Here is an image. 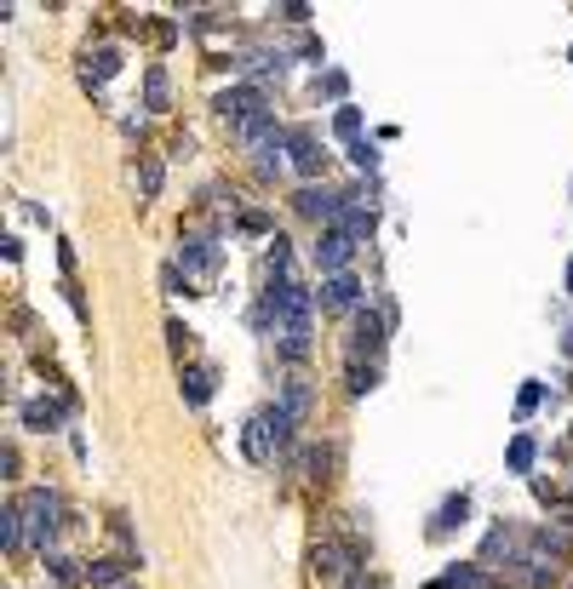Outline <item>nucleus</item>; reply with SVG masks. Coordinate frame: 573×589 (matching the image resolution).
Masks as SVG:
<instances>
[{"instance_id": "f257e3e1", "label": "nucleus", "mask_w": 573, "mask_h": 589, "mask_svg": "<svg viewBox=\"0 0 573 589\" xmlns=\"http://www.w3.org/2000/svg\"><path fill=\"white\" fill-rule=\"evenodd\" d=\"M24 532H29V543L40 555H47V543L58 538V527H63V498L52 492V487H35V492H24Z\"/></svg>"}, {"instance_id": "f03ea898", "label": "nucleus", "mask_w": 573, "mask_h": 589, "mask_svg": "<svg viewBox=\"0 0 573 589\" xmlns=\"http://www.w3.org/2000/svg\"><path fill=\"white\" fill-rule=\"evenodd\" d=\"M281 447H287V435H281V412H275V406L252 412L247 429H241V452L252 458V464H270V458L281 452Z\"/></svg>"}, {"instance_id": "7ed1b4c3", "label": "nucleus", "mask_w": 573, "mask_h": 589, "mask_svg": "<svg viewBox=\"0 0 573 589\" xmlns=\"http://www.w3.org/2000/svg\"><path fill=\"white\" fill-rule=\"evenodd\" d=\"M482 566H522L527 561V538L516 532V527H487V538H482V555H476Z\"/></svg>"}, {"instance_id": "20e7f679", "label": "nucleus", "mask_w": 573, "mask_h": 589, "mask_svg": "<svg viewBox=\"0 0 573 589\" xmlns=\"http://www.w3.org/2000/svg\"><path fill=\"white\" fill-rule=\"evenodd\" d=\"M345 206H350V195H345V189H327V184H304V189H299V212H304V217H315L322 229H333L338 217H345Z\"/></svg>"}, {"instance_id": "39448f33", "label": "nucleus", "mask_w": 573, "mask_h": 589, "mask_svg": "<svg viewBox=\"0 0 573 589\" xmlns=\"http://www.w3.org/2000/svg\"><path fill=\"white\" fill-rule=\"evenodd\" d=\"M350 258H355V241L345 224L322 229V241H315V264H322V275H350Z\"/></svg>"}, {"instance_id": "423d86ee", "label": "nucleus", "mask_w": 573, "mask_h": 589, "mask_svg": "<svg viewBox=\"0 0 573 589\" xmlns=\"http://www.w3.org/2000/svg\"><path fill=\"white\" fill-rule=\"evenodd\" d=\"M264 92L259 86H229V92H218V115L229 121V132H236V126H247L252 115H264Z\"/></svg>"}, {"instance_id": "0eeeda50", "label": "nucleus", "mask_w": 573, "mask_h": 589, "mask_svg": "<svg viewBox=\"0 0 573 589\" xmlns=\"http://www.w3.org/2000/svg\"><path fill=\"white\" fill-rule=\"evenodd\" d=\"M385 349V315L378 310H355V321H350V355L362 361V355H378Z\"/></svg>"}, {"instance_id": "6e6552de", "label": "nucleus", "mask_w": 573, "mask_h": 589, "mask_svg": "<svg viewBox=\"0 0 573 589\" xmlns=\"http://www.w3.org/2000/svg\"><path fill=\"white\" fill-rule=\"evenodd\" d=\"M63 418H69V395H58V401H24V424H29L35 435L63 429Z\"/></svg>"}, {"instance_id": "1a4fd4ad", "label": "nucleus", "mask_w": 573, "mask_h": 589, "mask_svg": "<svg viewBox=\"0 0 573 589\" xmlns=\"http://www.w3.org/2000/svg\"><path fill=\"white\" fill-rule=\"evenodd\" d=\"M322 310H362V280L355 275H327L322 280Z\"/></svg>"}, {"instance_id": "9d476101", "label": "nucleus", "mask_w": 573, "mask_h": 589, "mask_svg": "<svg viewBox=\"0 0 573 589\" xmlns=\"http://www.w3.org/2000/svg\"><path fill=\"white\" fill-rule=\"evenodd\" d=\"M184 269H196V275H212L218 269V241L212 235H184Z\"/></svg>"}, {"instance_id": "9b49d317", "label": "nucleus", "mask_w": 573, "mask_h": 589, "mask_svg": "<svg viewBox=\"0 0 573 589\" xmlns=\"http://www.w3.org/2000/svg\"><path fill=\"white\" fill-rule=\"evenodd\" d=\"M138 555H103V561H87V584L92 589H121L126 584V566Z\"/></svg>"}, {"instance_id": "f8f14e48", "label": "nucleus", "mask_w": 573, "mask_h": 589, "mask_svg": "<svg viewBox=\"0 0 573 589\" xmlns=\"http://www.w3.org/2000/svg\"><path fill=\"white\" fill-rule=\"evenodd\" d=\"M110 75H121V52H115V47L87 52V63H80V80H87V86H103Z\"/></svg>"}, {"instance_id": "ddd939ff", "label": "nucleus", "mask_w": 573, "mask_h": 589, "mask_svg": "<svg viewBox=\"0 0 573 589\" xmlns=\"http://www.w3.org/2000/svg\"><path fill=\"white\" fill-rule=\"evenodd\" d=\"M464 521H471V498H464V492H453L448 504L436 510V521H430V538H448L453 527H464Z\"/></svg>"}, {"instance_id": "4468645a", "label": "nucleus", "mask_w": 573, "mask_h": 589, "mask_svg": "<svg viewBox=\"0 0 573 589\" xmlns=\"http://www.w3.org/2000/svg\"><path fill=\"white\" fill-rule=\"evenodd\" d=\"M310 401H315L310 395V378H287V389H281V401H275V406H281L292 424H304L310 418Z\"/></svg>"}, {"instance_id": "2eb2a0df", "label": "nucleus", "mask_w": 573, "mask_h": 589, "mask_svg": "<svg viewBox=\"0 0 573 589\" xmlns=\"http://www.w3.org/2000/svg\"><path fill=\"white\" fill-rule=\"evenodd\" d=\"M281 143H287V132H270V138H264L259 149H252V166H259L264 178H275V172L287 166V155H281Z\"/></svg>"}, {"instance_id": "dca6fc26", "label": "nucleus", "mask_w": 573, "mask_h": 589, "mask_svg": "<svg viewBox=\"0 0 573 589\" xmlns=\"http://www.w3.org/2000/svg\"><path fill=\"white\" fill-rule=\"evenodd\" d=\"M184 401L207 406L212 401V366H184Z\"/></svg>"}, {"instance_id": "f3484780", "label": "nucleus", "mask_w": 573, "mask_h": 589, "mask_svg": "<svg viewBox=\"0 0 573 589\" xmlns=\"http://www.w3.org/2000/svg\"><path fill=\"white\" fill-rule=\"evenodd\" d=\"M0 538H6V550H12V555L29 543V532H24V510H17V504H6V510H0Z\"/></svg>"}, {"instance_id": "a211bd4d", "label": "nucleus", "mask_w": 573, "mask_h": 589, "mask_svg": "<svg viewBox=\"0 0 573 589\" xmlns=\"http://www.w3.org/2000/svg\"><path fill=\"white\" fill-rule=\"evenodd\" d=\"M534 458H539V441H534V435H516L511 452H504V464H511L516 475H527V469H534Z\"/></svg>"}, {"instance_id": "6ab92c4d", "label": "nucleus", "mask_w": 573, "mask_h": 589, "mask_svg": "<svg viewBox=\"0 0 573 589\" xmlns=\"http://www.w3.org/2000/svg\"><path fill=\"white\" fill-rule=\"evenodd\" d=\"M287 149H292V166H299V172H315V161H322L310 132H287Z\"/></svg>"}, {"instance_id": "aec40b11", "label": "nucleus", "mask_w": 573, "mask_h": 589, "mask_svg": "<svg viewBox=\"0 0 573 589\" xmlns=\"http://www.w3.org/2000/svg\"><path fill=\"white\" fill-rule=\"evenodd\" d=\"M281 69H287L281 52H247L241 58V75H281Z\"/></svg>"}, {"instance_id": "412c9836", "label": "nucleus", "mask_w": 573, "mask_h": 589, "mask_svg": "<svg viewBox=\"0 0 573 589\" xmlns=\"http://www.w3.org/2000/svg\"><path fill=\"white\" fill-rule=\"evenodd\" d=\"M448 584H453V589H487V578H482L476 561H453V566H448Z\"/></svg>"}, {"instance_id": "4be33fe9", "label": "nucleus", "mask_w": 573, "mask_h": 589, "mask_svg": "<svg viewBox=\"0 0 573 589\" xmlns=\"http://www.w3.org/2000/svg\"><path fill=\"white\" fill-rule=\"evenodd\" d=\"M143 98H150V109H166V98H173V80H166V69H150V75H143Z\"/></svg>"}, {"instance_id": "5701e85b", "label": "nucleus", "mask_w": 573, "mask_h": 589, "mask_svg": "<svg viewBox=\"0 0 573 589\" xmlns=\"http://www.w3.org/2000/svg\"><path fill=\"white\" fill-rule=\"evenodd\" d=\"M333 132L355 143V132H362V109H355V103H338V115H333Z\"/></svg>"}, {"instance_id": "b1692460", "label": "nucleus", "mask_w": 573, "mask_h": 589, "mask_svg": "<svg viewBox=\"0 0 573 589\" xmlns=\"http://www.w3.org/2000/svg\"><path fill=\"white\" fill-rule=\"evenodd\" d=\"M367 389H378V366L350 361V395H367Z\"/></svg>"}, {"instance_id": "393cba45", "label": "nucleus", "mask_w": 573, "mask_h": 589, "mask_svg": "<svg viewBox=\"0 0 573 589\" xmlns=\"http://www.w3.org/2000/svg\"><path fill=\"white\" fill-rule=\"evenodd\" d=\"M350 161H355V166H362L367 178H373V172H378V149H373L367 138H355V143H350Z\"/></svg>"}, {"instance_id": "a878e982", "label": "nucleus", "mask_w": 573, "mask_h": 589, "mask_svg": "<svg viewBox=\"0 0 573 589\" xmlns=\"http://www.w3.org/2000/svg\"><path fill=\"white\" fill-rule=\"evenodd\" d=\"M138 184H143V201H155V195H161V161H143Z\"/></svg>"}, {"instance_id": "bb28decb", "label": "nucleus", "mask_w": 573, "mask_h": 589, "mask_svg": "<svg viewBox=\"0 0 573 589\" xmlns=\"http://www.w3.org/2000/svg\"><path fill=\"white\" fill-rule=\"evenodd\" d=\"M47 566H52V578H58L63 589H69V584H80V573L69 566V555H47Z\"/></svg>"}, {"instance_id": "cd10ccee", "label": "nucleus", "mask_w": 573, "mask_h": 589, "mask_svg": "<svg viewBox=\"0 0 573 589\" xmlns=\"http://www.w3.org/2000/svg\"><path fill=\"white\" fill-rule=\"evenodd\" d=\"M539 401H545V384H522V395H516V412L527 418V412H534Z\"/></svg>"}, {"instance_id": "c85d7f7f", "label": "nucleus", "mask_w": 573, "mask_h": 589, "mask_svg": "<svg viewBox=\"0 0 573 589\" xmlns=\"http://www.w3.org/2000/svg\"><path fill=\"white\" fill-rule=\"evenodd\" d=\"M322 92H327V98H345V92H350L345 69H327V75H322Z\"/></svg>"}, {"instance_id": "c756f323", "label": "nucleus", "mask_w": 573, "mask_h": 589, "mask_svg": "<svg viewBox=\"0 0 573 589\" xmlns=\"http://www.w3.org/2000/svg\"><path fill=\"white\" fill-rule=\"evenodd\" d=\"M241 229L247 235H270V217L264 212H241Z\"/></svg>"}, {"instance_id": "7c9ffc66", "label": "nucleus", "mask_w": 573, "mask_h": 589, "mask_svg": "<svg viewBox=\"0 0 573 589\" xmlns=\"http://www.w3.org/2000/svg\"><path fill=\"white\" fill-rule=\"evenodd\" d=\"M281 17H287V24H310V6H304V0H287Z\"/></svg>"}, {"instance_id": "2f4dec72", "label": "nucleus", "mask_w": 573, "mask_h": 589, "mask_svg": "<svg viewBox=\"0 0 573 589\" xmlns=\"http://www.w3.org/2000/svg\"><path fill=\"white\" fill-rule=\"evenodd\" d=\"M345 589H367V573H362V566H355V573L345 578Z\"/></svg>"}, {"instance_id": "473e14b6", "label": "nucleus", "mask_w": 573, "mask_h": 589, "mask_svg": "<svg viewBox=\"0 0 573 589\" xmlns=\"http://www.w3.org/2000/svg\"><path fill=\"white\" fill-rule=\"evenodd\" d=\"M562 355H573V326H568V332H562Z\"/></svg>"}, {"instance_id": "72a5a7b5", "label": "nucleus", "mask_w": 573, "mask_h": 589, "mask_svg": "<svg viewBox=\"0 0 573 589\" xmlns=\"http://www.w3.org/2000/svg\"><path fill=\"white\" fill-rule=\"evenodd\" d=\"M424 589H453V584H448V578H436V584H424Z\"/></svg>"}, {"instance_id": "f704fd0d", "label": "nucleus", "mask_w": 573, "mask_h": 589, "mask_svg": "<svg viewBox=\"0 0 573 589\" xmlns=\"http://www.w3.org/2000/svg\"><path fill=\"white\" fill-rule=\"evenodd\" d=\"M568 292H573V264H568Z\"/></svg>"}, {"instance_id": "c9c22d12", "label": "nucleus", "mask_w": 573, "mask_h": 589, "mask_svg": "<svg viewBox=\"0 0 573 589\" xmlns=\"http://www.w3.org/2000/svg\"><path fill=\"white\" fill-rule=\"evenodd\" d=\"M121 589H138V584H121Z\"/></svg>"}, {"instance_id": "e433bc0d", "label": "nucleus", "mask_w": 573, "mask_h": 589, "mask_svg": "<svg viewBox=\"0 0 573 589\" xmlns=\"http://www.w3.org/2000/svg\"><path fill=\"white\" fill-rule=\"evenodd\" d=\"M568 58H573V47H568Z\"/></svg>"}]
</instances>
